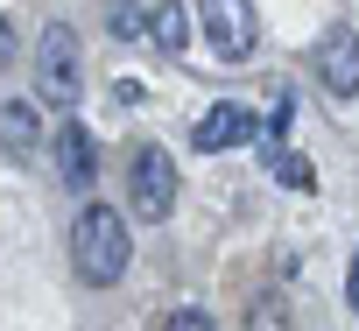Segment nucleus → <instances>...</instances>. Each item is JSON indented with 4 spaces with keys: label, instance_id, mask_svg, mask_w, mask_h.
Wrapping results in <instances>:
<instances>
[{
    "label": "nucleus",
    "instance_id": "nucleus-1",
    "mask_svg": "<svg viewBox=\"0 0 359 331\" xmlns=\"http://www.w3.org/2000/svg\"><path fill=\"white\" fill-rule=\"evenodd\" d=\"M127 261H134L127 219H120L113 205H78V219H71V268H78V282L113 289V282L127 275Z\"/></svg>",
    "mask_w": 359,
    "mask_h": 331
},
{
    "label": "nucleus",
    "instance_id": "nucleus-2",
    "mask_svg": "<svg viewBox=\"0 0 359 331\" xmlns=\"http://www.w3.org/2000/svg\"><path fill=\"white\" fill-rule=\"evenodd\" d=\"M78 92H85L78 36H71L64 22H50V29H43V50H36V99H43V106H57V113H71V106H78Z\"/></svg>",
    "mask_w": 359,
    "mask_h": 331
},
{
    "label": "nucleus",
    "instance_id": "nucleus-3",
    "mask_svg": "<svg viewBox=\"0 0 359 331\" xmlns=\"http://www.w3.org/2000/svg\"><path fill=\"white\" fill-rule=\"evenodd\" d=\"M198 29L212 43L219 64H247L261 50V15H254V0H198Z\"/></svg>",
    "mask_w": 359,
    "mask_h": 331
},
{
    "label": "nucleus",
    "instance_id": "nucleus-4",
    "mask_svg": "<svg viewBox=\"0 0 359 331\" xmlns=\"http://www.w3.org/2000/svg\"><path fill=\"white\" fill-rule=\"evenodd\" d=\"M127 205H134V219H169L176 212V162L162 155V148H141L134 162H127Z\"/></svg>",
    "mask_w": 359,
    "mask_h": 331
},
{
    "label": "nucleus",
    "instance_id": "nucleus-5",
    "mask_svg": "<svg viewBox=\"0 0 359 331\" xmlns=\"http://www.w3.org/2000/svg\"><path fill=\"white\" fill-rule=\"evenodd\" d=\"M317 78H324V92L331 99H359V29H324V43H317Z\"/></svg>",
    "mask_w": 359,
    "mask_h": 331
},
{
    "label": "nucleus",
    "instance_id": "nucleus-6",
    "mask_svg": "<svg viewBox=\"0 0 359 331\" xmlns=\"http://www.w3.org/2000/svg\"><path fill=\"white\" fill-rule=\"evenodd\" d=\"M0 155L36 162L43 155V106L36 99H0Z\"/></svg>",
    "mask_w": 359,
    "mask_h": 331
},
{
    "label": "nucleus",
    "instance_id": "nucleus-7",
    "mask_svg": "<svg viewBox=\"0 0 359 331\" xmlns=\"http://www.w3.org/2000/svg\"><path fill=\"white\" fill-rule=\"evenodd\" d=\"M57 177H64L71 191H92V177H99V141H92V127L71 120V113H64V127H57Z\"/></svg>",
    "mask_w": 359,
    "mask_h": 331
},
{
    "label": "nucleus",
    "instance_id": "nucleus-8",
    "mask_svg": "<svg viewBox=\"0 0 359 331\" xmlns=\"http://www.w3.org/2000/svg\"><path fill=\"white\" fill-rule=\"evenodd\" d=\"M254 134H261L254 106H212V113L191 127V148H198V155H219V148H240V141H254Z\"/></svg>",
    "mask_w": 359,
    "mask_h": 331
},
{
    "label": "nucleus",
    "instance_id": "nucleus-9",
    "mask_svg": "<svg viewBox=\"0 0 359 331\" xmlns=\"http://www.w3.org/2000/svg\"><path fill=\"white\" fill-rule=\"evenodd\" d=\"M148 36H155V50H184V43H191V15L176 8V0H155V15H148Z\"/></svg>",
    "mask_w": 359,
    "mask_h": 331
},
{
    "label": "nucleus",
    "instance_id": "nucleus-10",
    "mask_svg": "<svg viewBox=\"0 0 359 331\" xmlns=\"http://www.w3.org/2000/svg\"><path fill=\"white\" fill-rule=\"evenodd\" d=\"M247 331H289V303L282 296H254L247 303Z\"/></svg>",
    "mask_w": 359,
    "mask_h": 331
},
{
    "label": "nucleus",
    "instance_id": "nucleus-11",
    "mask_svg": "<svg viewBox=\"0 0 359 331\" xmlns=\"http://www.w3.org/2000/svg\"><path fill=\"white\" fill-rule=\"evenodd\" d=\"M275 177H282L289 191H310V184H317V177H310V162H303L296 148H275Z\"/></svg>",
    "mask_w": 359,
    "mask_h": 331
},
{
    "label": "nucleus",
    "instance_id": "nucleus-12",
    "mask_svg": "<svg viewBox=\"0 0 359 331\" xmlns=\"http://www.w3.org/2000/svg\"><path fill=\"white\" fill-rule=\"evenodd\" d=\"M162 331H219V324H212V317H205V310H176V317H169V324H162Z\"/></svg>",
    "mask_w": 359,
    "mask_h": 331
},
{
    "label": "nucleus",
    "instance_id": "nucleus-13",
    "mask_svg": "<svg viewBox=\"0 0 359 331\" xmlns=\"http://www.w3.org/2000/svg\"><path fill=\"white\" fill-rule=\"evenodd\" d=\"M8 64H15V22L0 15V71H8Z\"/></svg>",
    "mask_w": 359,
    "mask_h": 331
},
{
    "label": "nucleus",
    "instance_id": "nucleus-14",
    "mask_svg": "<svg viewBox=\"0 0 359 331\" xmlns=\"http://www.w3.org/2000/svg\"><path fill=\"white\" fill-rule=\"evenodd\" d=\"M345 303L359 310V254H352V268H345Z\"/></svg>",
    "mask_w": 359,
    "mask_h": 331
}]
</instances>
